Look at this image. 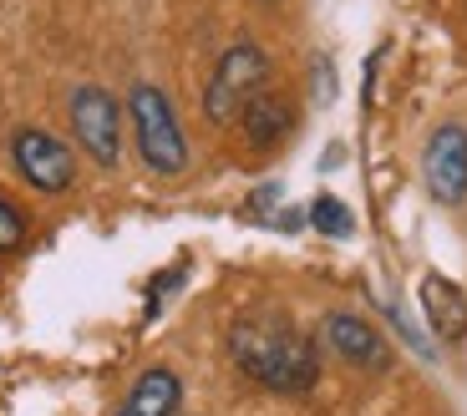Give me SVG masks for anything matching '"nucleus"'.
<instances>
[{"instance_id": "20e7f679", "label": "nucleus", "mask_w": 467, "mask_h": 416, "mask_svg": "<svg viewBox=\"0 0 467 416\" xmlns=\"http://www.w3.org/2000/svg\"><path fill=\"white\" fill-rule=\"evenodd\" d=\"M71 132L97 168H117V158H122V107L107 87H77L71 92Z\"/></svg>"}, {"instance_id": "f03ea898", "label": "nucleus", "mask_w": 467, "mask_h": 416, "mask_svg": "<svg viewBox=\"0 0 467 416\" xmlns=\"http://www.w3.org/2000/svg\"><path fill=\"white\" fill-rule=\"evenodd\" d=\"M128 117H132V132H138V152L152 173L163 178H178L188 168V142H183V128H178V112L168 102L163 87L152 81H138L128 92Z\"/></svg>"}, {"instance_id": "7ed1b4c3", "label": "nucleus", "mask_w": 467, "mask_h": 416, "mask_svg": "<svg viewBox=\"0 0 467 416\" xmlns=\"http://www.w3.org/2000/svg\"><path fill=\"white\" fill-rule=\"evenodd\" d=\"M265 81H269V57L265 51L249 47V41L229 47L219 57V67H213L209 87H203V117H209V122H239L244 107L265 92Z\"/></svg>"}, {"instance_id": "6e6552de", "label": "nucleus", "mask_w": 467, "mask_h": 416, "mask_svg": "<svg viewBox=\"0 0 467 416\" xmlns=\"http://www.w3.org/2000/svg\"><path fill=\"white\" fill-rule=\"evenodd\" d=\"M417 300H421L427 325H432V336L442 340V346H462L467 340V295H462V285H452L447 275H421Z\"/></svg>"}, {"instance_id": "9d476101", "label": "nucleus", "mask_w": 467, "mask_h": 416, "mask_svg": "<svg viewBox=\"0 0 467 416\" xmlns=\"http://www.w3.org/2000/svg\"><path fill=\"white\" fill-rule=\"evenodd\" d=\"M239 128H244L249 148H275V142L290 138V128H295V107L285 102V97H275V92H259L254 102L244 107Z\"/></svg>"}, {"instance_id": "f257e3e1", "label": "nucleus", "mask_w": 467, "mask_h": 416, "mask_svg": "<svg viewBox=\"0 0 467 416\" xmlns=\"http://www.w3.org/2000/svg\"><path fill=\"white\" fill-rule=\"evenodd\" d=\"M229 356L249 381H259L265 391H280V396L310 391L316 376H320L316 346H310L290 320L265 315V310L239 315V320L229 325Z\"/></svg>"}, {"instance_id": "f8f14e48", "label": "nucleus", "mask_w": 467, "mask_h": 416, "mask_svg": "<svg viewBox=\"0 0 467 416\" xmlns=\"http://www.w3.org/2000/svg\"><path fill=\"white\" fill-rule=\"evenodd\" d=\"M21 244H26V213L0 198V255H11V249H21Z\"/></svg>"}, {"instance_id": "0eeeda50", "label": "nucleus", "mask_w": 467, "mask_h": 416, "mask_svg": "<svg viewBox=\"0 0 467 416\" xmlns=\"http://www.w3.org/2000/svg\"><path fill=\"white\" fill-rule=\"evenodd\" d=\"M320 346H326L330 356H340L346 366H356V370H381L386 366L381 330L366 325L361 315H346V310L326 315V320H320Z\"/></svg>"}, {"instance_id": "423d86ee", "label": "nucleus", "mask_w": 467, "mask_h": 416, "mask_svg": "<svg viewBox=\"0 0 467 416\" xmlns=\"http://www.w3.org/2000/svg\"><path fill=\"white\" fill-rule=\"evenodd\" d=\"M421 173H427V193L442 208H457L467 198V128L462 122H442L427 138V158H421Z\"/></svg>"}, {"instance_id": "39448f33", "label": "nucleus", "mask_w": 467, "mask_h": 416, "mask_svg": "<svg viewBox=\"0 0 467 416\" xmlns=\"http://www.w3.org/2000/svg\"><path fill=\"white\" fill-rule=\"evenodd\" d=\"M11 158L21 168V178L41 193H67L77 178V158L61 138H51L47 128H16L11 132Z\"/></svg>"}, {"instance_id": "1a4fd4ad", "label": "nucleus", "mask_w": 467, "mask_h": 416, "mask_svg": "<svg viewBox=\"0 0 467 416\" xmlns=\"http://www.w3.org/2000/svg\"><path fill=\"white\" fill-rule=\"evenodd\" d=\"M178 401H183L178 370L152 366V370H142L138 381H132V391H128V401L117 406V416H173Z\"/></svg>"}, {"instance_id": "9b49d317", "label": "nucleus", "mask_w": 467, "mask_h": 416, "mask_svg": "<svg viewBox=\"0 0 467 416\" xmlns=\"http://www.w3.org/2000/svg\"><path fill=\"white\" fill-rule=\"evenodd\" d=\"M310 224H316L320 234H330V239H346V234L356 229V219H350V208L340 203L336 193H320L316 203H310Z\"/></svg>"}]
</instances>
